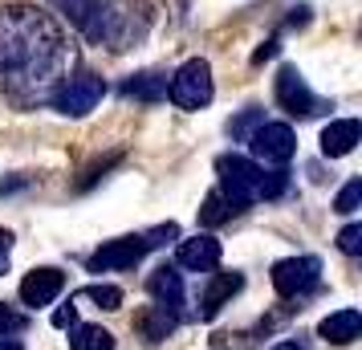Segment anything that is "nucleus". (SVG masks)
I'll return each instance as SVG.
<instances>
[{"instance_id": "3", "label": "nucleus", "mask_w": 362, "mask_h": 350, "mask_svg": "<svg viewBox=\"0 0 362 350\" xmlns=\"http://www.w3.org/2000/svg\"><path fill=\"white\" fill-rule=\"evenodd\" d=\"M216 175H220V192L228 196L236 212H245L252 200H261V163H252L245 155H220Z\"/></svg>"}, {"instance_id": "28", "label": "nucleus", "mask_w": 362, "mask_h": 350, "mask_svg": "<svg viewBox=\"0 0 362 350\" xmlns=\"http://www.w3.org/2000/svg\"><path fill=\"white\" fill-rule=\"evenodd\" d=\"M273 53H277V37H273V41H264L261 49L252 53V62H264V57H273Z\"/></svg>"}, {"instance_id": "21", "label": "nucleus", "mask_w": 362, "mask_h": 350, "mask_svg": "<svg viewBox=\"0 0 362 350\" xmlns=\"http://www.w3.org/2000/svg\"><path fill=\"white\" fill-rule=\"evenodd\" d=\"M358 204H362V180H350V184L338 192V200H334V212L350 216V212H358Z\"/></svg>"}, {"instance_id": "20", "label": "nucleus", "mask_w": 362, "mask_h": 350, "mask_svg": "<svg viewBox=\"0 0 362 350\" xmlns=\"http://www.w3.org/2000/svg\"><path fill=\"white\" fill-rule=\"evenodd\" d=\"M74 301H94L98 310H122V289L118 285H86Z\"/></svg>"}, {"instance_id": "19", "label": "nucleus", "mask_w": 362, "mask_h": 350, "mask_svg": "<svg viewBox=\"0 0 362 350\" xmlns=\"http://www.w3.org/2000/svg\"><path fill=\"white\" fill-rule=\"evenodd\" d=\"M236 216V208L228 204V196L216 187V192H208V200H204V208H199V224L204 228H216V224H224V220Z\"/></svg>"}, {"instance_id": "6", "label": "nucleus", "mask_w": 362, "mask_h": 350, "mask_svg": "<svg viewBox=\"0 0 362 350\" xmlns=\"http://www.w3.org/2000/svg\"><path fill=\"white\" fill-rule=\"evenodd\" d=\"M248 147H252V159L257 163H269V167H285L293 159L297 151V139L285 122H261L257 131L248 134Z\"/></svg>"}, {"instance_id": "26", "label": "nucleus", "mask_w": 362, "mask_h": 350, "mask_svg": "<svg viewBox=\"0 0 362 350\" xmlns=\"http://www.w3.org/2000/svg\"><path fill=\"white\" fill-rule=\"evenodd\" d=\"M8 261H13V233L0 228V273H8Z\"/></svg>"}, {"instance_id": "2", "label": "nucleus", "mask_w": 362, "mask_h": 350, "mask_svg": "<svg viewBox=\"0 0 362 350\" xmlns=\"http://www.w3.org/2000/svg\"><path fill=\"white\" fill-rule=\"evenodd\" d=\"M86 41L106 49H131L151 29V8L143 0H57Z\"/></svg>"}, {"instance_id": "9", "label": "nucleus", "mask_w": 362, "mask_h": 350, "mask_svg": "<svg viewBox=\"0 0 362 350\" xmlns=\"http://www.w3.org/2000/svg\"><path fill=\"white\" fill-rule=\"evenodd\" d=\"M277 102L289 110V115H297V118H310V115H317V94H313L310 86H305V78H301V69L297 66H281L277 69Z\"/></svg>"}, {"instance_id": "18", "label": "nucleus", "mask_w": 362, "mask_h": 350, "mask_svg": "<svg viewBox=\"0 0 362 350\" xmlns=\"http://www.w3.org/2000/svg\"><path fill=\"white\" fill-rule=\"evenodd\" d=\"M69 350H115V334L106 326H74Z\"/></svg>"}, {"instance_id": "31", "label": "nucleus", "mask_w": 362, "mask_h": 350, "mask_svg": "<svg viewBox=\"0 0 362 350\" xmlns=\"http://www.w3.org/2000/svg\"><path fill=\"white\" fill-rule=\"evenodd\" d=\"M273 350H301V346H297V342H277Z\"/></svg>"}, {"instance_id": "13", "label": "nucleus", "mask_w": 362, "mask_h": 350, "mask_svg": "<svg viewBox=\"0 0 362 350\" xmlns=\"http://www.w3.org/2000/svg\"><path fill=\"white\" fill-rule=\"evenodd\" d=\"M240 289H245V277H240V273H216L212 285H208V289H204V298H199V317H204V322H212V317L220 314V310L240 293Z\"/></svg>"}, {"instance_id": "24", "label": "nucleus", "mask_w": 362, "mask_h": 350, "mask_svg": "<svg viewBox=\"0 0 362 350\" xmlns=\"http://www.w3.org/2000/svg\"><path fill=\"white\" fill-rule=\"evenodd\" d=\"M17 330H25V314L0 301V338H8V334H17Z\"/></svg>"}, {"instance_id": "27", "label": "nucleus", "mask_w": 362, "mask_h": 350, "mask_svg": "<svg viewBox=\"0 0 362 350\" xmlns=\"http://www.w3.org/2000/svg\"><path fill=\"white\" fill-rule=\"evenodd\" d=\"M74 322H78V305H62V310L53 314V326H57V330H69Z\"/></svg>"}, {"instance_id": "22", "label": "nucleus", "mask_w": 362, "mask_h": 350, "mask_svg": "<svg viewBox=\"0 0 362 350\" xmlns=\"http://www.w3.org/2000/svg\"><path fill=\"white\" fill-rule=\"evenodd\" d=\"M261 122H264V118H261V110H257V106H248L245 115L236 118V122H228V134H232V139H248V134L257 131Z\"/></svg>"}, {"instance_id": "23", "label": "nucleus", "mask_w": 362, "mask_h": 350, "mask_svg": "<svg viewBox=\"0 0 362 350\" xmlns=\"http://www.w3.org/2000/svg\"><path fill=\"white\" fill-rule=\"evenodd\" d=\"M338 249H342L346 257H358L362 252V224H346L342 233H338Z\"/></svg>"}, {"instance_id": "5", "label": "nucleus", "mask_w": 362, "mask_h": 350, "mask_svg": "<svg viewBox=\"0 0 362 350\" xmlns=\"http://www.w3.org/2000/svg\"><path fill=\"white\" fill-rule=\"evenodd\" d=\"M102 94H106V82H102L98 74H86L82 69V74H69L66 82H62V90L53 94V106L69 118H82L102 102Z\"/></svg>"}, {"instance_id": "14", "label": "nucleus", "mask_w": 362, "mask_h": 350, "mask_svg": "<svg viewBox=\"0 0 362 350\" xmlns=\"http://www.w3.org/2000/svg\"><path fill=\"white\" fill-rule=\"evenodd\" d=\"M180 265L183 269H196V273H204V269H216L220 265V240L208 233L192 236V240H180Z\"/></svg>"}, {"instance_id": "29", "label": "nucleus", "mask_w": 362, "mask_h": 350, "mask_svg": "<svg viewBox=\"0 0 362 350\" xmlns=\"http://www.w3.org/2000/svg\"><path fill=\"white\" fill-rule=\"evenodd\" d=\"M305 13H310V8H305V4H297L293 17H289V21H293V25H305Z\"/></svg>"}, {"instance_id": "8", "label": "nucleus", "mask_w": 362, "mask_h": 350, "mask_svg": "<svg viewBox=\"0 0 362 350\" xmlns=\"http://www.w3.org/2000/svg\"><path fill=\"white\" fill-rule=\"evenodd\" d=\"M151 252L147 245V236L139 233V236H118V240H106L102 249L90 252V273H110V269H134L143 257Z\"/></svg>"}, {"instance_id": "11", "label": "nucleus", "mask_w": 362, "mask_h": 350, "mask_svg": "<svg viewBox=\"0 0 362 350\" xmlns=\"http://www.w3.org/2000/svg\"><path fill=\"white\" fill-rule=\"evenodd\" d=\"M147 289H151V298H155V305H159V310H167V314H175V317L183 314L187 293H183V277L171 265L155 269V273L147 277Z\"/></svg>"}, {"instance_id": "7", "label": "nucleus", "mask_w": 362, "mask_h": 350, "mask_svg": "<svg viewBox=\"0 0 362 350\" xmlns=\"http://www.w3.org/2000/svg\"><path fill=\"white\" fill-rule=\"evenodd\" d=\"M322 281V261L317 257H285L273 265V289L281 298H305Z\"/></svg>"}, {"instance_id": "25", "label": "nucleus", "mask_w": 362, "mask_h": 350, "mask_svg": "<svg viewBox=\"0 0 362 350\" xmlns=\"http://www.w3.org/2000/svg\"><path fill=\"white\" fill-rule=\"evenodd\" d=\"M285 187H289V175H285V171H269V175L261 171V196H264V200L281 196Z\"/></svg>"}, {"instance_id": "4", "label": "nucleus", "mask_w": 362, "mask_h": 350, "mask_svg": "<svg viewBox=\"0 0 362 350\" xmlns=\"http://www.w3.org/2000/svg\"><path fill=\"white\" fill-rule=\"evenodd\" d=\"M171 102L183 106V110H204L216 94V82H212V66L204 62V57H192V62H183L175 69V78H171Z\"/></svg>"}, {"instance_id": "12", "label": "nucleus", "mask_w": 362, "mask_h": 350, "mask_svg": "<svg viewBox=\"0 0 362 350\" xmlns=\"http://www.w3.org/2000/svg\"><path fill=\"white\" fill-rule=\"evenodd\" d=\"M362 143V122L358 118H334L326 131H322V155L326 159H342Z\"/></svg>"}, {"instance_id": "30", "label": "nucleus", "mask_w": 362, "mask_h": 350, "mask_svg": "<svg viewBox=\"0 0 362 350\" xmlns=\"http://www.w3.org/2000/svg\"><path fill=\"white\" fill-rule=\"evenodd\" d=\"M0 350H25V346H21L17 338H0Z\"/></svg>"}, {"instance_id": "1", "label": "nucleus", "mask_w": 362, "mask_h": 350, "mask_svg": "<svg viewBox=\"0 0 362 350\" xmlns=\"http://www.w3.org/2000/svg\"><path fill=\"white\" fill-rule=\"evenodd\" d=\"M78 69V49L62 21L37 4H0V94L37 106L53 102L69 74Z\"/></svg>"}, {"instance_id": "16", "label": "nucleus", "mask_w": 362, "mask_h": 350, "mask_svg": "<svg viewBox=\"0 0 362 350\" xmlns=\"http://www.w3.org/2000/svg\"><path fill=\"white\" fill-rule=\"evenodd\" d=\"M122 94L134 102H159L167 98V78H159V74H131L122 82Z\"/></svg>"}, {"instance_id": "17", "label": "nucleus", "mask_w": 362, "mask_h": 350, "mask_svg": "<svg viewBox=\"0 0 362 350\" xmlns=\"http://www.w3.org/2000/svg\"><path fill=\"white\" fill-rule=\"evenodd\" d=\"M175 322H180L175 314H167V310H159V305H147V310L139 314V330L147 334L151 342H163L167 334L175 330Z\"/></svg>"}, {"instance_id": "15", "label": "nucleus", "mask_w": 362, "mask_h": 350, "mask_svg": "<svg viewBox=\"0 0 362 350\" xmlns=\"http://www.w3.org/2000/svg\"><path fill=\"white\" fill-rule=\"evenodd\" d=\"M317 334H322L326 342H334V346H350L362 334V314L358 310H334L329 317H322Z\"/></svg>"}, {"instance_id": "10", "label": "nucleus", "mask_w": 362, "mask_h": 350, "mask_svg": "<svg viewBox=\"0 0 362 350\" xmlns=\"http://www.w3.org/2000/svg\"><path fill=\"white\" fill-rule=\"evenodd\" d=\"M66 289V273L62 269H33L25 281H21V301L25 305H33V310H41V305H53V298Z\"/></svg>"}]
</instances>
